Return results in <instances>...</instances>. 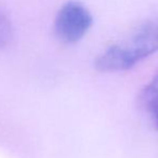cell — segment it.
Here are the masks:
<instances>
[{
    "mask_svg": "<svg viewBox=\"0 0 158 158\" xmlns=\"http://www.w3.org/2000/svg\"><path fill=\"white\" fill-rule=\"evenodd\" d=\"M139 103L144 112L150 116L153 126L158 131V70L150 82L141 90Z\"/></svg>",
    "mask_w": 158,
    "mask_h": 158,
    "instance_id": "cell-3",
    "label": "cell"
},
{
    "mask_svg": "<svg viewBox=\"0 0 158 158\" xmlns=\"http://www.w3.org/2000/svg\"><path fill=\"white\" fill-rule=\"evenodd\" d=\"M13 29L11 22L2 12H0V49L9 44L12 39Z\"/></svg>",
    "mask_w": 158,
    "mask_h": 158,
    "instance_id": "cell-4",
    "label": "cell"
},
{
    "mask_svg": "<svg viewBox=\"0 0 158 158\" xmlns=\"http://www.w3.org/2000/svg\"><path fill=\"white\" fill-rule=\"evenodd\" d=\"M93 25V15L83 3L71 0L59 9L55 19L54 29L61 42L73 44L79 42Z\"/></svg>",
    "mask_w": 158,
    "mask_h": 158,
    "instance_id": "cell-2",
    "label": "cell"
},
{
    "mask_svg": "<svg viewBox=\"0 0 158 158\" xmlns=\"http://www.w3.org/2000/svg\"><path fill=\"white\" fill-rule=\"evenodd\" d=\"M158 52V19L140 25L128 38L108 47L95 59L98 72L129 70L142 60Z\"/></svg>",
    "mask_w": 158,
    "mask_h": 158,
    "instance_id": "cell-1",
    "label": "cell"
}]
</instances>
